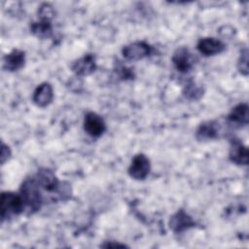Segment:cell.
<instances>
[{
  "mask_svg": "<svg viewBox=\"0 0 249 249\" xmlns=\"http://www.w3.org/2000/svg\"><path fill=\"white\" fill-rule=\"evenodd\" d=\"M19 194L24 201L25 208L29 210V213H34L40 210L44 202V196L42 189L40 188L35 176L26 178L21 183Z\"/></svg>",
  "mask_w": 249,
  "mask_h": 249,
  "instance_id": "6da1fadb",
  "label": "cell"
},
{
  "mask_svg": "<svg viewBox=\"0 0 249 249\" xmlns=\"http://www.w3.org/2000/svg\"><path fill=\"white\" fill-rule=\"evenodd\" d=\"M25 209L24 201L20 194L3 192L1 194V221H8L21 214Z\"/></svg>",
  "mask_w": 249,
  "mask_h": 249,
  "instance_id": "7a4b0ae2",
  "label": "cell"
},
{
  "mask_svg": "<svg viewBox=\"0 0 249 249\" xmlns=\"http://www.w3.org/2000/svg\"><path fill=\"white\" fill-rule=\"evenodd\" d=\"M152 47L144 41H136L124 46L122 49L123 56L129 61H136L149 56L152 53Z\"/></svg>",
  "mask_w": 249,
  "mask_h": 249,
  "instance_id": "3957f363",
  "label": "cell"
},
{
  "mask_svg": "<svg viewBox=\"0 0 249 249\" xmlns=\"http://www.w3.org/2000/svg\"><path fill=\"white\" fill-rule=\"evenodd\" d=\"M151 163L144 154H137L133 157L127 169L128 175L134 180H144L150 173Z\"/></svg>",
  "mask_w": 249,
  "mask_h": 249,
  "instance_id": "277c9868",
  "label": "cell"
},
{
  "mask_svg": "<svg viewBox=\"0 0 249 249\" xmlns=\"http://www.w3.org/2000/svg\"><path fill=\"white\" fill-rule=\"evenodd\" d=\"M84 129L91 137L98 138L106 130V124L101 116L95 112H88L84 118Z\"/></svg>",
  "mask_w": 249,
  "mask_h": 249,
  "instance_id": "5b68a950",
  "label": "cell"
},
{
  "mask_svg": "<svg viewBox=\"0 0 249 249\" xmlns=\"http://www.w3.org/2000/svg\"><path fill=\"white\" fill-rule=\"evenodd\" d=\"M172 63L180 73H188L195 65V57L188 48L180 47L172 55Z\"/></svg>",
  "mask_w": 249,
  "mask_h": 249,
  "instance_id": "8992f818",
  "label": "cell"
},
{
  "mask_svg": "<svg viewBox=\"0 0 249 249\" xmlns=\"http://www.w3.org/2000/svg\"><path fill=\"white\" fill-rule=\"evenodd\" d=\"M168 225L173 232L181 233L196 227V222L185 210L179 209L170 217Z\"/></svg>",
  "mask_w": 249,
  "mask_h": 249,
  "instance_id": "52a82bcc",
  "label": "cell"
},
{
  "mask_svg": "<svg viewBox=\"0 0 249 249\" xmlns=\"http://www.w3.org/2000/svg\"><path fill=\"white\" fill-rule=\"evenodd\" d=\"M71 69L77 77H84L92 74L96 69L95 56L92 53L83 55L72 63Z\"/></svg>",
  "mask_w": 249,
  "mask_h": 249,
  "instance_id": "ba28073f",
  "label": "cell"
},
{
  "mask_svg": "<svg viewBox=\"0 0 249 249\" xmlns=\"http://www.w3.org/2000/svg\"><path fill=\"white\" fill-rule=\"evenodd\" d=\"M229 159L231 162L237 165L248 164V149L237 138H232L230 143Z\"/></svg>",
  "mask_w": 249,
  "mask_h": 249,
  "instance_id": "9c48e42d",
  "label": "cell"
},
{
  "mask_svg": "<svg viewBox=\"0 0 249 249\" xmlns=\"http://www.w3.org/2000/svg\"><path fill=\"white\" fill-rule=\"evenodd\" d=\"M53 99V89L50 83L44 82L40 84L34 90L32 95L33 103L40 107L45 108L49 106Z\"/></svg>",
  "mask_w": 249,
  "mask_h": 249,
  "instance_id": "30bf717a",
  "label": "cell"
},
{
  "mask_svg": "<svg viewBox=\"0 0 249 249\" xmlns=\"http://www.w3.org/2000/svg\"><path fill=\"white\" fill-rule=\"evenodd\" d=\"M196 49L204 56H211L224 52L225 44L216 38L204 37L198 40Z\"/></svg>",
  "mask_w": 249,
  "mask_h": 249,
  "instance_id": "8fae6325",
  "label": "cell"
},
{
  "mask_svg": "<svg viewBox=\"0 0 249 249\" xmlns=\"http://www.w3.org/2000/svg\"><path fill=\"white\" fill-rule=\"evenodd\" d=\"M25 64V52L14 49L3 57V69L8 72H15L21 69Z\"/></svg>",
  "mask_w": 249,
  "mask_h": 249,
  "instance_id": "7c38bea8",
  "label": "cell"
},
{
  "mask_svg": "<svg viewBox=\"0 0 249 249\" xmlns=\"http://www.w3.org/2000/svg\"><path fill=\"white\" fill-rule=\"evenodd\" d=\"M196 136L200 141L216 139L219 136V125L216 121L201 123L196 130Z\"/></svg>",
  "mask_w": 249,
  "mask_h": 249,
  "instance_id": "4fadbf2b",
  "label": "cell"
},
{
  "mask_svg": "<svg viewBox=\"0 0 249 249\" xmlns=\"http://www.w3.org/2000/svg\"><path fill=\"white\" fill-rule=\"evenodd\" d=\"M249 107L247 103H239L234 106L231 112L229 113L227 119L230 123L238 124V125H246L249 122Z\"/></svg>",
  "mask_w": 249,
  "mask_h": 249,
  "instance_id": "5bb4252c",
  "label": "cell"
},
{
  "mask_svg": "<svg viewBox=\"0 0 249 249\" xmlns=\"http://www.w3.org/2000/svg\"><path fill=\"white\" fill-rule=\"evenodd\" d=\"M30 32L39 39H48L53 35V25L49 20H38L30 24Z\"/></svg>",
  "mask_w": 249,
  "mask_h": 249,
  "instance_id": "9a60e30c",
  "label": "cell"
},
{
  "mask_svg": "<svg viewBox=\"0 0 249 249\" xmlns=\"http://www.w3.org/2000/svg\"><path fill=\"white\" fill-rule=\"evenodd\" d=\"M183 93L187 98L196 100V99H199L202 96L203 89H202V88L197 87L193 81H191L190 83H188L185 86Z\"/></svg>",
  "mask_w": 249,
  "mask_h": 249,
  "instance_id": "2e32d148",
  "label": "cell"
},
{
  "mask_svg": "<svg viewBox=\"0 0 249 249\" xmlns=\"http://www.w3.org/2000/svg\"><path fill=\"white\" fill-rule=\"evenodd\" d=\"M237 69L240 74L247 76L249 73V68H248V50L244 48L239 55L238 62H237Z\"/></svg>",
  "mask_w": 249,
  "mask_h": 249,
  "instance_id": "e0dca14e",
  "label": "cell"
},
{
  "mask_svg": "<svg viewBox=\"0 0 249 249\" xmlns=\"http://www.w3.org/2000/svg\"><path fill=\"white\" fill-rule=\"evenodd\" d=\"M38 15H39V18L41 20H49L51 21L53 19V18L54 17V11L52 5L44 3L40 6L39 10H38Z\"/></svg>",
  "mask_w": 249,
  "mask_h": 249,
  "instance_id": "ac0fdd59",
  "label": "cell"
},
{
  "mask_svg": "<svg viewBox=\"0 0 249 249\" xmlns=\"http://www.w3.org/2000/svg\"><path fill=\"white\" fill-rule=\"evenodd\" d=\"M116 73L119 77L120 80L123 81H127V80H132L134 78V73L131 68H128L123 64H118L116 68Z\"/></svg>",
  "mask_w": 249,
  "mask_h": 249,
  "instance_id": "d6986e66",
  "label": "cell"
},
{
  "mask_svg": "<svg viewBox=\"0 0 249 249\" xmlns=\"http://www.w3.org/2000/svg\"><path fill=\"white\" fill-rule=\"evenodd\" d=\"M11 150L9 148V146H7L6 144L2 143V149H1V163L4 164L7 160H10L11 158Z\"/></svg>",
  "mask_w": 249,
  "mask_h": 249,
  "instance_id": "ffe728a7",
  "label": "cell"
},
{
  "mask_svg": "<svg viewBox=\"0 0 249 249\" xmlns=\"http://www.w3.org/2000/svg\"><path fill=\"white\" fill-rule=\"evenodd\" d=\"M100 246L104 247V248H124V247H127L125 244L119 243V242H114V241H106L105 243H103Z\"/></svg>",
  "mask_w": 249,
  "mask_h": 249,
  "instance_id": "44dd1931",
  "label": "cell"
}]
</instances>
